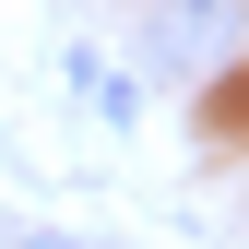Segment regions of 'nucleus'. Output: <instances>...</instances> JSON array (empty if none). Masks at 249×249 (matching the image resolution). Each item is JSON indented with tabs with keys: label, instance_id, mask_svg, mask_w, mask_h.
I'll use <instances>...</instances> for the list:
<instances>
[{
	"label": "nucleus",
	"instance_id": "nucleus-1",
	"mask_svg": "<svg viewBox=\"0 0 249 249\" xmlns=\"http://www.w3.org/2000/svg\"><path fill=\"white\" fill-rule=\"evenodd\" d=\"M36 249H71V237H36Z\"/></svg>",
	"mask_w": 249,
	"mask_h": 249
}]
</instances>
